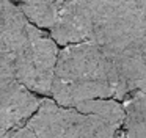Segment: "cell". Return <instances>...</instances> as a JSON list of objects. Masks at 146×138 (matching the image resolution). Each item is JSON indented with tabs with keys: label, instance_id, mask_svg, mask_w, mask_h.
I'll use <instances>...</instances> for the list:
<instances>
[{
	"label": "cell",
	"instance_id": "cell-5",
	"mask_svg": "<svg viewBox=\"0 0 146 138\" xmlns=\"http://www.w3.org/2000/svg\"><path fill=\"white\" fill-rule=\"evenodd\" d=\"M124 124L123 132H145L146 130V93L133 90L123 100Z\"/></svg>",
	"mask_w": 146,
	"mask_h": 138
},
{
	"label": "cell",
	"instance_id": "cell-10",
	"mask_svg": "<svg viewBox=\"0 0 146 138\" xmlns=\"http://www.w3.org/2000/svg\"><path fill=\"white\" fill-rule=\"evenodd\" d=\"M137 90H141V91H145V93H146V77L143 78V80L138 82V85H137Z\"/></svg>",
	"mask_w": 146,
	"mask_h": 138
},
{
	"label": "cell",
	"instance_id": "cell-12",
	"mask_svg": "<svg viewBox=\"0 0 146 138\" xmlns=\"http://www.w3.org/2000/svg\"><path fill=\"white\" fill-rule=\"evenodd\" d=\"M2 2H3V0H0V9H2Z\"/></svg>",
	"mask_w": 146,
	"mask_h": 138
},
{
	"label": "cell",
	"instance_id": "cell-2",
	"mask_svg": "<svg viewBox=\"0 0 146 138\" xmlns=\"http://www.w3.org/2000/svg\"><path fill=\"white\" fill-rule=\"evenodd\" d=\"M25 125L38 138H126L123 125L46 97Z\"/></svg>",
	"mask_w": 146,
	"mask_h": 138
},
{
	"label": "cell",
	"instance_id": "cell-1",
	"mask_svg": "<svg viewBox=\"0 0 146 138\" xmlns=\"http://www.w3.org/2000/svg\"><path fill=\"white\" fill-rule=\"evenodd\" d=\"M118 78L108 56L91 41L63 46L58 52L50 96L63 107L91 99H116Z\"/></svg>",
	"mask_w": 146,
	"mask_h": 138
},
{
	"label": "cell",
	"instance_id": "cell-9",
	"mask_svg": "<svg viewBox=\"0 0 146 138\" xmlns=\"http://www.w3.org/2000/svg\"><path fill=\"white\" fill-rule=\"evenodd\" d=\"M126 138H146V130L145 132H126Z\"/></svg>",
	"mask_w": 146,
	"mask_h": 138
},
{
	"label": "cell",
	"instance_id": "cell-7",
	"mask_svg": "<svg viewBox=\"0 0 146 138\" xmlns=\"http://www.w3.org/2000/svg\"><path fill=\"white\" fill-rule=\"evenodd\" d=\"M72 3H76L85 16L91 22V31H93V24L94 21L102 16L104 13H107L108 9H111L113 6H116L118 3H121L123 0H71Z\"/></svg>",
	"mask_w": 146,
	"mask_h": 138
},
{
	"label": "cell",
	"instance_id": "cell-3",
	"mask_svg": "<svg viewBox=\"0 0 146 138\" xmlns=\"http://www.w3.org/2000/svg\"><path fill=\"white\" fill-rule=\"evenodd\" d=\"M58 52V44L50 33L30 24L27 39L14 60V80L22 83L35 94L49 96Z\"/></svg>",
	"mask_w": 146,
	"mask_h": 138
},
{
	"label": "cell",
	"instance_id": "cell-6",
	"mask_svg": "<svg viewBox=\"0 0 146 138\" xmlns=\"http://www.w3.org/2000/svg\"><path fill=\"white\" fill-rule=\"evenodd\" d=\"M25 17L30 24L42 28V30H50L52 25L57 21L58 11H60L61 0L57 3H41V5H25V3H17Z\"/></svg>",
	"mask_w": 146,
	"mask_h": 138
},
{
	"label": "cell",
	"instance_id": "cell-8",
	"mask_svg": "<svg viewBox=\"0 0 146 138\" xmlns=\"http://www.w3.org/2000/svg\"><path fill=\"white\" fill-rule=\"evenodd\" d=\"M14 3H25V5H41V3H57L60 0H11Z\"/></svg>",
	"mask_w": 146,
	"mask_h": 138
},
{
	"label": "cell",
	"instance_id": "cell-11",
	"mask_svg": "<svg viewBox=\"0 0 146 138\" xmlns=\"http://www.w3.org/2000/svg\"><path fill=\"white\" fill-rule=\"evenodd\" d=\"M3 78H11V77H5V75H2V74H0V80H3Z\"/></svg>",
	"mask_w": 146,
	"mask_h": 138
},
{
	"label": "cell",
	"instance_id": "cell-4",
	"mask_svg": "<svg viewBox=\"0 0 146 138\" xmlns=\"http://www.w3.org/2000/svg\"><path fill=\"white\" fill-rule=\"evenodd\" d=\"M41 100L14 78L0 80V137L25 125Z\"/></svg>",
	"mask_w": 146,
	"mask_h": 138
}]
</instances>
